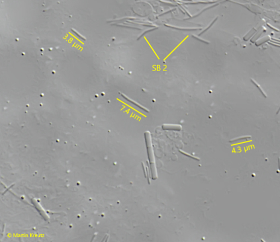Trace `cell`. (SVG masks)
<instances>
[{
    "label": "cell",
    "mask_w": 280,
    "mask_h": 242,
    "mask_svg": "<svg viewBox=\"0 0 280 242\" xmlns=\"http://www.w3.org/2000/svg\"><path fill=\"white\" fill-rule=\"evenodd\" d=\"M280 109H279V110H278V112H277V114L279 113L280 112Z\"/></svg>",
    "instance_id": "10"
},
{
    "label": "cell",
    "mask_w": 280,
    "mask_h": 242,
    "mask_svg": "<svg viewBox=\"0 0 280 242\" xmlns=\"http://www.w3.org/2000/svg\"><path fill=\"white\" fill-rule=\"evenodd\" d=\"M188 37H189V36H187V37H186V38H184V39H183V41H182V42H181V43H179V44H178V45H177V46L175 48V49H173V51H171V53H170L169 54V55H167V57H165V59H164V60H166V59H167V57H169V56H170V55H171V54L172 53H173V52H174V51H176V50L177 49V48H178V47H179V45H181V44H182L183 42H184V41H185V40H186V39H187V38H188Z\"/></svg>",
    "instance_id": "6"
},
{
    "label": "cell",
    "mask_w": 280,
    "mask_h": 242,
    "mask_svg": "<svg viewBox=\"0 0 280 242\" xmlns=\"http://www.w3.org/2000/svg\"><path fill=\"white\" fill-rule=\"evenodd\" d=\"M251 137L250 136H243V137H238L237 138L233 139L231 141H240V140H244V139H247L250 138Z\"/></svg>",
    "instance_id": "7"
},
{
    "label": "cell",
    "mask_w": 280,
    "mask_h": 242,
    "mask_svg": "<svg viewBox=\"0 0 280 242\" xmlns=\"http://www.w3.org/2000/svg\"><path fill=\"white\" fill-rule=\"evenodd\" d=\"M144 38H145V40H146V42H147V43H148V45H149V47H150V48H151L152 50V51H153V52H154V53L155 54V55H156V56H157V57L158 59H160V58H159V57H158V55L156 53V52H155V51H154V49H153V47H152L151 45V44H150V43H149V42H148V40H147V38H146V37H144Z\"/></svg>",
    "instance_id": "8"
},
{
    "label": "cell",
    "mask_w": 280,
    "mask_h": 242,
    "mask_svg": "<svg viewBox=\"0 0 280 242\" xmlns=\"http://www.w3.org/2000/svg\"><path fill=\"white\" fill-rule=\"evenodd\" d=\"M123 96L124 97V98H125V99H126L128 101H129L130 102H131L132 104H134L136 106H137V107H139L140 108H141V109H142L143 110H144V111L146 112H149V110H148V109H147V108H146L145 107L142 106L141 105H140V104H138L137 102H135V101H132V100H131L129 99V98H127V97L125 96Z\"/></svg>",
    "instance_id": "4"
},
{
    "label": "cell",
    "mask_w": 280,
    "mask_h": 242,
    "mask_svg": "<svg viewBox=\"0 0 280 242\" xmlns=\"http://www.w3.org/2000/svg\"><path fill=\"white\" fill-rule=\"evenodd\" d=\"M279 169L280 170V158L279 159Z\"/></svg>",
    "instance_id": "9"
},
{
    "label": "cell",
    "mask_w": 280,
    "mask_h": 242,
    "mask_svg": "<svg viewBox=\"0 0 280 242\" xmlns=\"http://www.w3.org/2000/svg\"><path fill=\"white\" fill-rule=\"evenodd\" d=\"M162 129L164 130L181 131L182 129V126L179 125H175V124H164L162 126Z\"/></svg>",
    "instance_id": "2"
},
{
    "label": "cell",
    "mask_w": 280,
    "mask_h": 242,
    "mask_svg": "<svg viewBox=\"0 0 280 242\" xmlns=\"http://www.w3.org/2000/svg\"><path fill=\"white\" fill-rule=\"evenodd\" d=\"M179 151L180 152V153H181V154H183V155H185V156H187V157H189V158H191V159H193L195 160H200V159H199V157L194 156H193V155H190V154H188V153H186V152L182 151V150H179Z\"/></svg>",
    "instance_id": "5"
},
{
    "label": "cell",
    "mask_w": 280,
    "mask_h": 242,
    "mask_svg": "<svg viewBox=\"0 0 280 242\" xmlns=\"http://www.w3.org/2000/svg\"><path fill=\"white\" fill-rule=\"evenodd\" d=\"M251 82H252V83H253V84H254L255 85V86H256V87H257V88L258 89V90H259V91L261 92V94L263 95L264 96L265 98H267V94H266V93L265 92V91H264V90H263V88H262L261 86V85H259V84H258L257 82H256V81H255V80H254V79H251Z\"/></svg>",
    "instance_id": "3"
},
{
    "label": "cell",
    "mask_w": 280,
    "mask_h": 242,
    "mask_svg": "<svg viewBox=\"0 0 280 242\" xmlns=\"http://www.w3.org/2000/svg\"><path fill=\"white\" fill-rule=\"evenodd\" d=\"M145 138L147 152L148 155V160L149 162V165L151 174V178L153 180H156L158 178L157 171L155 166V161L152 143L151 136V133L149 131L145 132Z\"/></svg>",
    "instance_id": "1"
}]
</instances>
